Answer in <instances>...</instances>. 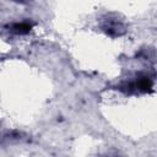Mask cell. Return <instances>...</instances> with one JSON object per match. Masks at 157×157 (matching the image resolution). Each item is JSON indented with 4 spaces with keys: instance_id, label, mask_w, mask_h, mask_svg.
I'll use <instances>...</instances> for the list:
<instances>
[{
    "instance_id": "obj_2",
    "label": "cell",
    "mask_w": 157,
    "mask_h": 157,
    "mask_svg": "<svg viewBox=\"0 0 157 157\" xmlns=\"http://www.w3.org/2000/svg\"><path fill=\"white\" fill-rule=\"evenodd\" d=\"M151 86H152V82H151V80L147 78V77H142V78H140L139 82H137V87H139L141 91H147V90L151 88Z\"/></svg>"
},
{
    "instance_id": "obj_1",
    "label": "cell",
    "mask_w": 157,
    "mask_h": 157,
    "mask_svg": "<svg viewBox=\"0 0 157 157\" xmlns=\"http://www.w3.org/2000/svg\"><path fill=\"white\" fill-rule=\"evenodd\" d=\"M13 31L17 32V33H21V34H25V33H28L32 28V26L28 23V22H20V23H16L13 25Z\"/></svg>"
}]
</instances>
